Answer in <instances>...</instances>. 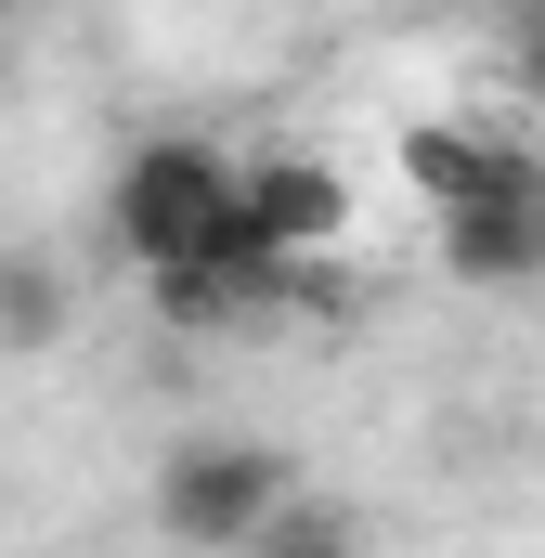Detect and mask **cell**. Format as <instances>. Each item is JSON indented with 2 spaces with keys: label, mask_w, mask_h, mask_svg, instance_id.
Returning <instances> with one entry per match:
<instances>
[{
  "label": "cell",
  "mask_w": 545,
  "mask_h": 558,
  "mask_svg": "<svg viewBox=\"0 0 545 558\" xmlns=\"http://www.w3.org/2000/svg\"><path fill=\"white\" fill-rule=\"evenodd\" d=\"M65 338V274L39 247H0V351H52Z\"/></svg>",
  "instance_id": "5"
},
{
  "label": "cell",
  "mask_w": 545,
  "mask_h": 558,
  "mask_svg": "<svg viewBox=\"0 0 545 558\" xmlns=\"http://www.w3.org/2000/svg\"><path fill=\"white\" fill-rule=\"evenodd\" d=\"M234 208H247V169L221 156V143H131V169H118V195H105V234H118V260L143 286L182 274V260H208L221 234H234Z\"/></svg>",
  "instance_id": "1"
},
{
  "label": "cell",
  "mask_w": 545,
  "mask_h": 558,
  "mask_svg": "<svg viewBox=\"0 0 545 558\" xmlns=\"http://www.w3.org/2000/svg\"><path fill=\"white\" fill-rule=\"evenodd\" d=\"M520 13H545V0H520Z\"/></svg>",
  "instance_id": "8"
},
{
  "label": "cell",
  "mask_w": 545,
  "mask_h": 558,
  "mask_svg": "<svg viewBox=\"0 0 545 558\" xmlns=\"http://www.w3.org/2000/svg\"><path fill=\"white\" fill-rule=\"evenodd\" d=\"M403 182L428 195V221H455V208H507V195H533L545 156H533V143L468 131V118H415V131H403Z\"/></svg>",
  "instance_id": "3"
},
{
  "label": "cell",
  "mask_w": 545,
  "mask_h": 558,
  "mask_svg": "<svg viewBox=\"0 0 545 558\" xmlns=\"http://www.w3.org/2000/svg\"><path fill=\"white\" fill-rule=\"evenodd\" d=\"M507 52H520V92L545 105V13H520V26H507Z\"/></svg>",
  "instance_id": "7"
},
{
  "label": "cell",
  "mask_w": 545,
  "mask_h": 558,
  "mask_svg": "<svg viewBox=\"0 0 545 558\" xmlns=\"http://www.w3.org/2000/svg\"><path fill=\"white\" fill-rule=\"evenodd\" d=\"M247 558H364V533H351V507H325V494H286V520H272Z\"/></svg>",
  "instance_id": "6"
},
{
  "label": "cell",
  "mask_w": 545,
  "mask_h": 558,
  "mask_svg": "<svg viewBox=\"0 0 545 558\" xmlns=\"http://www.w3.org/2000/svg\"><path fill=\"white\" fill-rule=\"evenodd\" d=\"M247 221H261L286 260H325L338 234H351V182L325 169V156H299V143H272L247 156Z\"/></svg>",
  "instance_id": "4"
},
{
  "label": "cell",
  "mask_w": 545,
  "mask_h": 558,
  "mask_svg": "<svg viewBox=\"0 0 545 558\" xmlns=\"http://www.w3.org/2000/svg\"><path fill=\"white\" fill-rule=\"evenodd\" d=\"M286 494H299V468H286L272 441H234V428L156 454V533L195 546V558H247L272 520H286Z\"/></svg>",
  "instance_id": "2"
}]
</instances>
